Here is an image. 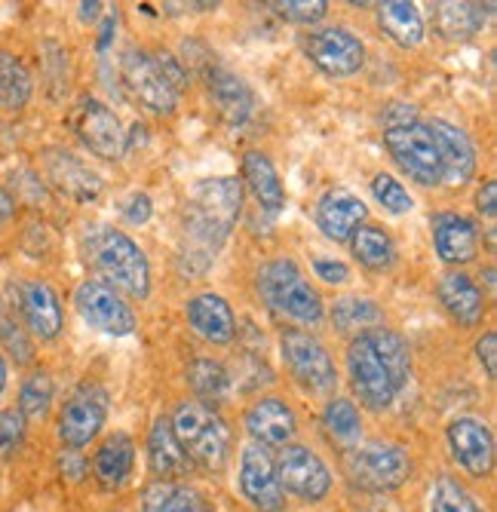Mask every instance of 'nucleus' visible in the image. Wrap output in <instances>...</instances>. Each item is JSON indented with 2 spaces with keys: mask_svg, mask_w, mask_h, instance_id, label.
Listing matches in <instances>:
<instances>
[{
  "mask_svg": "<svg viewBox=\"0 0 497 512\" xmlns=\"http://www.w3.org/2000/svg\"><path fill=\"white\" fill-rule=\"evenodd\" d=\"M243 212V184L237 178H206L188 197L185 206V240L191 246L188 258H203V267L231 237Z\"/></svg>",
  "mask_w": 497,
  "mask_h": 512,
  "instance_id": "f257e3e1",
  "label": "nucleus"
},
{
  "mask_svg": "<svg viewBox=\"0 0 497 512\" xmlns=\"http://www.w3.org/2000/svg\"><path fill=\"white\" fill-rule=\"evenodd\" d=\"M83 261L102 273V283L120 289L132 298H148L151 292V267L139 243L129 240L123 230L108 224H89L80 237Z\"/></svg>",
  "mask_w": 497,
  "mask_h": 512,
  "instance_id": "f03ea898",
  "label": "nucleus"
},
{
  "mask_svg": "<svg viewBox=\"0 0 497 512\" xmlns=\"http://www.w3.org/2000/svg\"><path fill=\"white\" fill-rule=\"evenodd\" d=\"M169 424L191 463H200L206 470L224 467V460L231 454V430L212 405L200 399L178 402Z\"/></svg>",
  "mask_w": 497,
  "mask_h": 512,
  "instance_id": "7ed1b4c3",
  "label": "nucleus"
},
{
  "mask_svg": "<svg viewBox=\"0 0 497 512\" xmlns=\"http://www.w3.org/2000/svg\"><path fill=\"white\" fill-rule=\"evenodd\" d=\"M258 292L267 307L298 322V325H320L323 322V298L310 286V279L292 258H274L258 270Z\"/></svg>",
  "mask_w": 497,
  "mask_h": 512,
  "instance_id": "20e7f679",
  "label": "nucleus"
},
{
  "mask_svg": "<svg viewBox=\"0 0 497 512\" xmlns=\"http://www.w3.org/2000/svg\"><path fill=\"white\" fill-rule=\"evenodd\" d=\"M384 148L393 157V163L424 188L442 184V157L436 148V138L427 123L405 120L384 129Z\"/></svg>",
  "mask_w": 497,
  "mask_h": 512,
  "instance_id": "39448f33",
  "label": "nucleus"
},
{
  "mask_svg": "<svg viewBox=\"0 0 497 512\" xmlns=\"http://www.w3.org/2000/svg\"><path fill=\"white\" fill-rule=\"evenodd\" d=\"M347 473L369 491H393L412 476V457L393 442H366L347 451Z\"/></svg>",
  "mask_w": 497,
  "mask_h": 512,
  "instance_id": "423d86ee",
  "label": "nucleus"
},
{
  "mask_svg": "<svg viewBox=\"0 0 497 512\" xmlns=\"http://www.w3.org/2000/svg\"><path fill=\"white\" fill-rule=\"evenodd\" d=\"M280 347H283V359L292 371V378L301 390L326 396L338 387V368L316 335H310L304 329H289L283 335Z\"/></svg>",
  "mask_w": 497,
  "mask_h": 512,
  "instance_id": "0eeeda50",
  "label": "nucleus"
},
{
  "mask_svg": "<svg viewBox=\"0 0 497 512\" xmlns=\"http://www.w3.org/2000/svg\"><path fill=\"white\" fill-rule=\"evenodd\" d=\"M274 463L283 494H292L304 503H320L332 491V473L326 460L307 445H286Z\"/></svg>",
  "mask_w": 497,
  "mask_h": 512,
  "instance_id": "6e6552de",
  "label": "nucleus"
},
{
  "mask_svg": "<svg viewBox=\"0 0 497 512\" xmlns=\"http://www.w3.org/2000/svg\"><path fill=\"white\" fill-rule=\"evenodd\" d=\"M347 378H350L356 399L363 402L369 411L390 408L396 393H399L366 335H356L347 347Z\"/></svg>",
  "mask_w": 497,
  "mask_h": 512,
  "instance_id": "1a4fd4ad",
  "label": "nucleus"
},
{
  "mask_svg": "<svg viewBox=\"0 0 497 512\" xmlns=\"http://www.w3.org/2000/svg\"><path fill=\"white\" fill-rule=\"evenodd\" d=\"M74 307L83 316V322H89L93 329L105 335L126 338L135 332L132 307L120 298L117 289H111L102 279H86V283H80L74 292Z\"/></svg>",
  "mask_w": 497,
  "mask_h": 512,
  "instance_id": "9d476101",
  "label": "nucleus"
},
{
  "mask_svg": "<svg viewBox=\"0 0 497 512\" xmlns=\"http://www.w3.org/2000/svg\"><path fill=\"white\" fill-rule=\"evenodd\" d=\"M108 417V393L96 384H83L59 414V439L65 448L80 451L93 442Z\"/></svg>",
  "mask_w": 497,
  "mask_h": 512,
  "instance_id": "9b49d317",
  "label": "nucleus"
},
{
  "mask_svg": "<svg viewBox=\"0 0 497 512\" xmlns=\"http://www.w3.org/2000/svg\"><path fill=\"white\" fill-rule=\"evenodd\" d=\"M120 74H123V86L132 92V99L142 108H148L157 117H169L178 105V96L172 92V86L163 80V74L154 65V56L145 50H129L120 59Z\"/></svg>",
  "mask_w": 497,
  "mask_h": 512,
  "instance_id": "f8f14e48",
  "label": "nucleus"
},
{
  "mask_svg": "<svg viewBox=\"0 0 497 512\" xmlns=\"http://www.w3.org/2000/svg\"><path fill=\"white\" fill-rule=\"evenodd\" d=\"M307 59L329 77H350L366 65V46L347 28H320L304 40Z\"/></svg>",
  "mask_w": 497,
  "mask_h": 512,
  "instance_id": "ddd939ff",
  "label": "nucleus"
},
{
  "mask_svg": "<svg viewBox=\"0 0 497 512\" xmlns=\"http://www.w3.org/2000/svg\"><path fill=\"white\" fill-rule=\"evenodd\" d=\"M237 479H240V491L252 509H258V512H283L286 509V494L277 479V463L267 448H261L255 442L243 448Z\"/></svg>",
  "mask_w": 497,
  "mask_h": 512,
  "instance_id": "4468645a",
  "label": "nucleus"
},
{
  "mask_svg": "<svg viewBox=\"0 0 497 512\" xmlns=\"http://www.w3.org/2000/svg\"><path fill=\"white\" fill-rule=\"evenodd\" d=\"M448 448L458 467L473 479H488L494 470V436L479 417H455L448 424Z\"/></svg>",
  "mask_w": 497,
  "mask_h": 512,
  "instance_id": "2eb2a0df",
  "label": "nucleus"
},
{
  "mask_svg": "<svg viewBox=\"0 0 497 512\" xmlns=\"http://www.w3.org/2000/svg\"><path fill=\"white\" fill-rule=\"evenodd\" d=\"M74 129H77L80 142L102 160H120L126 151V135L120 129L117 114L96 99L80 102L77 117H74Z\"/></svg>",
  "mask_w": 497,
  "mask_h": 512,
  "instance_id": "dca6fc26",
  "label": "nucleus"
},
{
  "mask_svg": "<svg viewBox=\"0 0 497 512\" xmlns=\"http://www.w3.org/2000/svg\"><path fill=\"white\" fill-rule=\"evenodd\" d=\"M43 172H47L50 184L74 203H93L102 194V178L89 169L80 157H74L65 148H47L40 154Z\"/></svg>",
  "mask_w": 497,
  "mask_h": 512,
  "instance_id": "f3484780",
  "label": "nucleus"
},
{
  "mask_svg": "<svg viewBox=\"0 0 497 512\" xmlns=\"http://www.w3.org/2000/svg\"><path fill=\"white\" fill-rule=\"evenodd\" d=\"M19 310L34 338L53 341L62 335L65 316H62L59 295L50 283H43V279H25L19 286Z\"/></svg>",
  "mask_w": 497,
  "mask_h": 512,
  "instance_id": "a211bd4d",
  "label": "nucleus"
},
{
  "mask_svg": "<svg viewBox=\"0 0 497 512\" xmlns=\"http://www.w3.org/2000/svg\"><path fill=\"white\" fill-rule=\"evenodd\" d=\"M246 433L261 448H286L298 433V417L283 399L264 396L246 411Z\"/></svg>",
  "mask_w": 497,
  "mask_h": 512,
  "instance_id": "6ab92c4d",
  "label": "nucleus"
},
{
  "mask_svg": "<svg viewBox=\"0 0 497 512\" xmlns=\"http://www.w3.org/2000/svg\"><path fill=\"white\" fill-rule=\"evenodd\" d=\"M369 218V206L356 194L344 188H332L316 203V227L335 243H347L356 227H363Z\"/></svg>",
  "mask_w": 497,
  "mask_h": 512,
  "instance_id": "aec40b11",
  "label": "nucleus"
},
{
  "mask_svg": "<svg viewBox=\"0 0 497 512\" xmlns=\"http://www.w3.org/2000/svg\"><path fill=\"white\" fill-rule=\"evenodd\" d=\"M206 83H209V99H212L218 117L231 129L243 126L252 117L255 96H252V89L246 86L243 77H237L234 71L221 68V65H212L206 71Z\"/></svg>",
  "mask_w": 497,
  "mask_h": 512,
  "instance_id": "412c9836",
  "label": "nucleus"
},
{
  "mask_svg": "<svg viewBox=\"0 0 497 512\" xmlns=\"http://www.w3.org/2000/svg\"><path fill=\"white\" fill-rule=\"evenodd\" d=\"M427 126L436 138V148L442 157V181L467 184L476 172V148L470 142V135L448 120H433Z\"/></svg>",
  "mask_w": 497,
  "mask_h": 512,
  "instance_id": "4be33fe9",
  "label": "nucleus"
},
{
  "mask_svg": "<svg viewBox=\"0 0 497 512\" xmlns=\"http://www.w3.org/2000/svg\"><path fill=\"white\" fill-rule=\"evenodd\" d=\"M185 313H188L191 329L200 338H206L209 344H231L234 335H237V319H234L231 304L224 301L221 295H215V292L194 295L188 301Z\"/></svg>",
  "mask_w": 497,
  "mask_h": 512,
  "instance_id": "5701e85b",
  "label": "nucleus"
},
{
  "mask_svg": "<svg viewBox=\"0 0 497 512\" xmlns=\"http://www.w3.org/2000/svg\"><path fill=\"white\" fill-rule=\"evenodd\" d=\"M433 246L445 264H467L476 258L479 234L476 224L458 212H439L433 218Z\"/></svg>",
  "mask_w": 497,
  "mask_h": 512,
  "instance_id": "b1692460",
  "label": "nucleus"
},
{
  "mask_svg": "<svg viewBox=\"0 0 497 512\" xmlns=\"http://www.w3.org/2000/svg\"><path fill=\"white\" fill-rule=\"evenodd\" d=\"M436 295L442 301V307L448 310L451 319H458L467 329L482 322L485 316V295L482 289L473 283V279L461 270H451V273H442L439 276V286H436Z\"/></svg>",
  "mask_w": 497,
  "mask_h": 512,
  "instance_id": "393cba45",
  "label": "nucleus"
},
{
  "mask_svg": "<svg viewBox=\"0 0 497 512\" xmlns=\"http://www.w3.org/2000/svg\"><path fill=\"white\" fill-rule=\"evenodd\" d=\"M148 463H151V473L157 476V482H175V479L188 476V470H191V460L182 451V445H178L172 424L166 421V417H157L154 427H151Z\"/></svg>",
  "mask_w": 497,
  "mask_h": 512,
  "instance_id": "a878e982",
  "label": "nucleus"
},
{
  "mask_svg": "<svg viewBox=\"0 0 497 512\" xmlns=\"http://www.w3.org/2000/svg\"><path fill=\"white\" fill-rule=\"evenodd\" d=\"M132 463H135V445L126 433H114L102 442V448L93 457V473L96 482L105 491L120 488L132 476Z\"/></svg>",
  "mask_w": 497,
  "mask_h": 512,
  "instance_id": "bb28decb",
  "label": "nucleus"
},
{
  "mask_svg": "<svg viewBox=\"0 0 497 512\" xmlns=\"http://www.w3.org/2000/svg\"><path fill=\"white\" fill-rule=\"evenodd\" d=\"M243 178L249 184V191L255 194V200L261 203L264 212L277 215L286 203V191H283V181L274 169V163L267 160V154L261 151H249L243 157Z\"/></svg>",
  "mask_w": 497,
  "mask_h": 512,
  "instance_id": "cd10ccee",
  "label": "nucleus"
},
{
  "mask_svg": "<svg viewBox=\"0 0 497 512\" xmlns=\"http://www.w3.org/2000/svg\"><path fill=\"white\" fill-rule=\"evenodd\" d=\"M378 22L381 31L396 43L402 50H412L424 40V19L421 10L409 0H387V4L378 7Z\"/></svg>",
  "mask_w": 497,
  "mask_h": 512,
  "instance_id": "c85d7f7f",
  "label": "nucleus"
},
{
  "mask_svg": "<svg viewBox=\"0 0 497 512\" xmlns=\"http://www.w3.org/2000/svg\"><path fill=\"white\" fill-rule=\"evenodd\" d=\"M372 344V350L378 353L381 365L387 368V375L393 381L396 390H402L412 378V350L405 344L402 335H396L393 329H384V325H375V329L363 332Z\"/></svg>",
  "mask_w": 497,
  "mask_h": 512,
  "instance_id": "c756f323",
  "label": "nucleus"
},
{
  "mask_svg": "<svg viewBox=\"0 0 497 512\" xmlns=\"http://www.w3.org/2000/svg\"><path fill=\"white\" fill-rule=\"evenodd\" d=\"M142 512H212V506L191 485L154 482L142 497Z\"/></svg>",
  "mask_w": 497,
  "mask_h": 512,
  "instance_id": "7c9ffc66",
  "label": "nucleus"
},
{
  "mask_svg": "<svg viewBox=\"0 0 497 512\" xmlns=\"http://www.w3.org/2000/svg\"><path fill=\"white\" fill-rule=\"evenodd\" d=\"M34 92L31 71L13 53H0V111L16 114L28 105Z\"/></svg>",
  "mask_w": 497,
  "mask_h": 512,
  "instance_id": "2f4dec72",
  "label": "nucleus"
},
{
  "mask_svg": "<svg viewBox=\"0 0 497 512\" xmlns=\"http://www.w3.org/2000/svg\"><path fill=\"white\" fill-rule=\"evenodd\" d=\"M350 246H353L356 261L363 267H369V270H390L393 261H396L393 240L384 234V227H375V224L356 227L353 237H350Z\"/></svg>",
  "mask_w": 497,
  "mask_h": 512,
  "instance_id": "473e14b6",
  "label": "nucleus"
},
{
  "mask_svg": "<svg viewBox=\"0 0 497 512\" xmlns=\"http://www.w3.org/2000/svg\"><path fill=\"white\" fill-rule=\"evenodd\" d=\"M488 7V4H485ZM482 4H439L436 7V31L445 40H467L479 34L485 25V10Z\"/></svg>",
  "mask_w": 497,
  "mask_h": 512,
  "instance_id": "72a5a7b5",
  "label": "nucleus"
},
{
  "mask_svg": "<svg viewBox=\"0 0 497 512\" xmlns=\"http://www.w3.org/2000/svg\"><path fill=\"white\" fill-rule=\"evenodd\" d=\"M323 430L335 445L350 451L359 442V436H363V417H359V408L350 399H332L323 411Z\"/></svg>",
  "mask_w": 497,
  "mask_h": 512,
  "instance_id": "f704fd0d",
  "label": "nucleus"
},
{
  "mask_svg": "<svg viewBox=\"0 0 497 512\" xmlns=\"http://www.w3.org/2000/svg\"><path fill=\"white\" fill-rule=\"evenodd\" d=\"M332 322L338 332H369L375 325H384V313L369 298H338L332 307Z\"/></svg>",
  "mask_w": 497,
  "mask_h": 512,
  "instance_id": "c9c22d12",
  "label": "nucleus"
},
{
  "mask_svg": "<svg viewBox=\"0 0 497 512\" xmlns=\"http://www.w3.org/2000/svg\"><path fill=\"white\" fill-rule=\"evenodd\" d=\"M188 384L191 390L209 405V402H221L231 393V375L228 368L215 359H197L188 365Z\"/></svg>",
  "mask_w": 497,
  "mask_h": 512,
  "instance_id": "e433bc0d",
  "label": "nucleus"
},
{
  "mask_svg": "<svg viewBox=\"0 0 497 512\" xmlns=\"http://www.w3.org/2000/svg\"><path fill=\"white\" fill-rule=\"evenodd\" d=\"M430 512H485V506L455 476L442 473L430 491Z\"/></svg>",
  "mask_w": 497,
  "mask_h": 512,
  "instance_id": "4c0bfd02",
  "label": "nucleus"
},
{
  "mask_svg": "<svg viewBox=\"0 0 497 512\" xmlns=\"http://www.w3.org/2000/svg\"><path fill=\"white\" fill-rule=\"evenodd\" d=\"M53 378L47 371H34L22 381V390H19V414L25 421H40V417H47L50 405H53Z\"/></svg>",
  "mask_w": 497,
  "mask_h": 512,
  "instance_id": "58836bf2",
  "label": "nucleus"
},
{
  "mask_svg": "<svg viewBox=\"0 0 497 512\" xmlns=\"http://www.w3.org/2000/svg\"><path fill=\"white\" fill-rule=\"evenodd\" d=\"M372 194H375V200H378L390 215H405V212H412V209H415L412 194L402 188V181H396V178L387 175V172L375 175V181H372Z\"/></svg>",
  "mask_w": 497,
  "mask_h": 512,
  "instance_id": "ea45409f",
  "label": "nucleus"
},
{
  "mask_svg": "<svg viewBox=\"0 0 497 512\" xmlns=\"http://www.w3.org/2000/svg\"><path fill=\"white\" fill-rule=\"evenodd\" d=\"M28 421L19 414V408H4L0 411V460L13 457L25 445Z\"/></svg>",
  "mask_w": 497,
  "mask_h": 512,
  "instance_id": "a19ab883",
  "label": "nucleus"
},
{
  "mask_svg": "<svg viewBox=\"0 0 497 512\" xmlns=\"http://www.w3.org/2000/svg\"><path fill=\"white\" fill-rule=\"evenodd\" d=\"M270 10H277L283 19L295 25H316L320 19H326L329 4L326 0H286V4H270Z\"/></svg>",
  "mask_w": 497,
  "mask_h": 512,
  "instance_id": "79ce46f5",
  "label": "nucleus"
},
{
  "mask_svg": "<svg viewBox=\"0 0 497 512\" xmlns=\"http://www.w3.org/2000/svg\"><path fill=\"white\" fill-rule=\"evenodd\" d=\"M154 65H157V71L163 74V80L172 86L175 96L188 86V71L182 68V62H178L172 53H157V56H154Z\"/></svg>",
  "mask_w": 497,
  "mask_h": 512,
  "instance_id": "37998d69",
  "label": "nucleus"
},
{
  "mask_svg": "<svg viewBox=\"0 0 497 512\" xmlns=\"http://www.w3.org/2000/svg\"><path fill=\"white\" fill-rule=\"evenodd\" d=\"M313 273L329 286H344L350 279V267L338 258H313Z\"/></svg>",
  "mask_w": 497,
  "mask_h": 512,
  "instance_id": "c03bdc74",
  "label": "nucleus"
},
{
  "mask_svg": "<svg viewBox=\"0 0 497 512\" xmlns=\"http://www.w3.org/2000/svg\"><path fill=\"white\" fill-rule=\"evenodd\" d=\"M476 359L482 362L485 375L494 378L497 375V332H485L479 341H476Z\"/></svg>",
  "mask_w": 497,
  "mask_h": 512,
  "instance_id": "a18cd8bd",
  "label": "nucleus"
},
{
  "mask_svg": "<svg viewBox=\"0 0 497 512\" xmlns=\"http://www.w3.org/2000/svg\"><path fill=\"white\" fill-rule=\"evenodd\" d=\"M0 338H4L7 344H10V350H13V356H16V362H31V347L22 341V332L16 329L13 322H0Z\"/></svg>",
  "mask_w": 497,
  "mask_h": 512,
  "instance_id": "49530a36",
  "label": "nucleus"
},
{
  "mask_svg": "<svg viewBox=\"0 0 497 512\" xmlns=\"http://www.w3.org/2000/svg\"><path fill=\"white\" fill-rule=\"evenodd\" d=\"M476 206H479V212H482L488 221H494V212H497V184H494V181H485V184H482V191H479V197H476Z\"/></svg>",
  "mask_w": 497,
  "mask_h": 512,
  "instance_id": "de8ad7c7",
  "label": "nucleus"
},
{
  "mask_svg": "<svg viewBox=\"0 0 497 512\" xmlns=\"http://www.w3.org/2000/svg\"><path fill=\"white\" fill-rule=\"evenodd\" d=\"M151 218V200L145 194H135L129 200V209H126V221L129 224H145Z\"/></svg>",
  "mask_w": 497,
  "mask_h": 512,
  "instance_id": "09e8293b",
  "label": "nucleus"
},
{
  "mask_svg": "<svg viewBox=\"0 0 497 512\" xmlns=\"http://www.w3.org/2000/svg\"><path fill=\"white\" fill-rule=\"evenodd\" d=\"M62 473L68 476V479H83V473H86V463H83V457H77V451H65V457H62Z\"/></svg>",
  "mask_w": 497,
  "mask_h": 512,
  "instance_id": "8fccbe9b",
  "label": "nucleus"
},
{
  "mask_svg": "<svg viewBox=\"0 0 497 512\" xmlns=\"http://www.w3.org/2000/svg\"><path fill=\"white\" fill-rule=\"evenodd\" d=\"M13 215H16V200H13V194L7 188H0V227L10 224Z\"/></svg>",
  "mask_w": 497,
  "mask_h": 512,
  "instance_id": "3c124183",
  "label": "nucleus"
},
{
  "mask_svg": "<svg viewBox=\"0 0 497 512\" xmlns=\"http://www.w3.org/2000/svg\"><path fill=\"white\" fill-rule=\"evenodd\" d=\"M99 10H102V4H80V16L83 19H96Z\"/></svg>",
  "mask_w": 497,
  "mask_h": 512,
  "instance_id": "603ef678",
  "label": "nucleus"
},
{
  "mask_svg": "<svg viewBox=\"0 0 497 512\" xmlns=\"http://www.w3.org/2000/svg\"><path fill=\"white\" fill-rule=\"evenodd\" d=\"M4 387H7V362L0 356V393H4Z\"/></svg>",
  "mask_w": 497,
  "mask_h": 512,
  "instance_id": "864d4df0",
  "label": "nucleus"
},
{
  "mask_svg": "<svg viewBox=\"0 0 497 512\" xmlns=\"http://www.w3.org/2000/svg\"><path fill=\"white\" fill-rule=\"evenodd\" d=\"M485 283L494 286V267H485Z\"/></svg>",
  "mask_w": 497,
  "mask_h": 512,
  "instance_id": "5fc2aeb1",
  "label": "nucleus"
}]
</instances>
